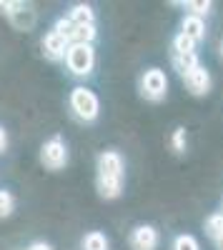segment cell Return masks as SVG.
I'll use <instances>...</instances> for the list:
<instances>
[{"instance_id": "19", "label": "cell", "mask_w": 223, "mask_h": 250, "mask_svg": "<svg viewBox=\"0 0 223 250\" xmlns=\"http://www.w3.org/2000/svg\"><path fill=\"white\" fill-rule=\"evenodd\" d=\"M15 210V198L8 190H0V218H8Z\"/></svg>"}, {"instance_id": "20", "label": "cell", "mask_w": 223, "mask_h": 250, "mask_svg": "<svg viewBox=\"0 0 223 250\" xmlns=\"http://www.w3.org/2000/svg\"><path fill=\"white\" fill-rule=\"evenodd\" d=\"M5 148H8V133L5 128H0V153H5Z\"/></svg>"}, {"instance_id": "7", "label": "cell", "mask_w": 223, "mask_h": 250, "mask_svg": "<svg viewBox=\"0 0 223 250\" xmlns=\"http://www.w3.org/2000/svg\"><path fill=\"white\" fill-rule=\"evenodd\" d=\"M158 243H160V238L153 225H135L128 235L131 250H156Z\"/></svg>"}, {"instance_id": "17", "label": "cell", "mask_w": 223, "mask_h": 250, "mask_svg": "<svg viewBox=\"0 0 223 250\" xmlns=\"http://www.w3.org/2000/svg\"><path fill=\"white\" fill-rule=\"evenodd\" d=\"M186 145H188V135H186V128H173V133H171V150L176 153V155H183L186 153Z\"/></svg>"}, {"instance_id": "3", "label": "cell", "mask_w": 223, "mask_h": 250, "mask_svg": "<svg viewBox=\"0 0 223 250\" xmlns=\"http://www.w3.org/2000/svg\"><path fill=\"white\" fill-rule=\"evenodd\" d=\"M70 110L75 113L78 120L93 123L98 118V113H100V100L88 88H73V93H70Z\"/></svg>"}, {"instance_id": "8", "label": "cell", "mask_w": 223, "mask_h": 250, "mask_svg": "<svg viewBox=\"0 0 223 250\" xmlns=\"http://www.w3.org/2000/svg\"><path fill=\"white\" fill-rule=\"evenodd\" d=\"M180 35H186L188 40H193L196 45H201L208 35V28H206V20L203 18H196V15H183L180 20Z\"/></svg>"}, {"instance_id": "2", "label": "cell", "mask_w": 223, "mask_h": 250, "mask_svg": "<svg viewBox=\"0 0 223 250\" xmlns=\"http://www.w3.org/2000/svg\"><path fill=\"white\" fill-rule=\"evenodd\" d=\"M138 90H140V98H143V100L160 103L168 95V78H166V73L160 68H148L143 75H140Z\"/></svg>"}, {"instance_id": "4", "label": "cell", "mask_w": 223, "mask_h": 250, "mask_svg": "<svg viewBox=\"0 0 223 250\" xmlns=\"http://www.w3.org/2000/svg\"><path fill=\"white\" fill-rule=\"evenodd\" d=\"M66 65L78 78L90 75L93 68H95V50H93V45H68Z\"/></svg>"}, {"instance_id": "1", "label": "cell", "mask_w": 223, "mask_h": 250, "mask_svg": "<svg viewBox=\"0 0 223 250\" xmlns=\"http://www.w3.org/2000/svg\"><path fill=\"white\" fill-rule=\"evenodd\" d=\"M126 163L118 150H103L98 155V195L106 200H115L123 193Z\"/></svg>"}, {"instance_id": "13", "label": "cell", "mask_w": 223, "mask_h": 250, "mask_svg": "<svg viewBox=\"0 0 223 250\" xmlns=\"http://www.w3.org/2000/svg\"><path fill=\"white\" fill-rule=\"evenodd\" d=\"M178 5H180V8H186L188 15L203 18V20H206V15L213 10V3H211V0H188V3H178Z\"/></svg>"}, {"instance_id": "10", "label": "cell", "mask_w": 223, "mask_h": 250, "mask_svg": "<svg viewBox=\"0 0 223 250\" xmlns=\"http://www.w3.org/2000/svg\"><path fill=\"white\" fill-rule=\"evenodd\" d=\"M171 65H173V70H176L180 78H186L191 70H196V68L201 65L198 50H196V53H186V55H171Z\"/></svg>"}, {"instance_id": "23", "label": "cell", "mask_w": 223, "mask_h": 250, "mask_svg": "<svg viewBox=\"0 0 223 250\" xmlns=\"http://www.w3.org/2000/svg\"><path fill=\"white\" fill-rule=\"evenodd\" d=\"M218 55H221V60H223V40H221V48H218Z\"/></svg>"}, {"instance_id": "18", "label": "cell", "mask_w": 223, "mask_h": 250, "mask_svg": "<svg viewBox=\"0 0 223 250\" xmlns=\"http://www.w3.org/2000/svg\"><path fill=\"white\" fill-rule=\"evenodd\" d=\"M171 250H201V245H198L196 235H191V233H180V235L173 238Z\"/></svg>"}, {"instance_id": "21", "label": "cell", "mask_w": 223, "mask_h": 250, "mask_svg": "<svg viewBox=\"0 0 223 250\" xmlns=\"http://www.w3.org/2000/svg\"><path fill=\"white\" fill-rule=\"evenodd\" d=\"M28 250H53V248H50L48 243H33V245H30Z\"/></svg>"}, {"instance_id": "5", "label": "cell", "mask_w": 223, "mask_h": 250, "mask_svg": "<svg viewBox=\"0 0 223 250\" xmlns=\"http://www.w3.org/2000/svg\"><path fill=\"white\" fill-rule=\"evenodd\" d=\"M40 163H43L48 170L66 168V163H68V148H66V143L60 140V138L45 140L43 148H40Z\"/></svg>"}, {"instance_id": "11", "label": "cell", "mask_w": 223, "mask_h": 250, "mask_svg": "<svg viewBox=\"0 0 223 250\" xmlns=\"http://www.w3.org/2000/svg\"><path fill=\"white\" fill-rule=\"evenodd\" d=\"M68 20H70L73 25H95V13H93V8H90V5L78 3V5H73V8H70Z\"/></svg>"}, {"instance_id": "9", "label": "cell", "mask_w": 223, "mask_h": 250, "mask_svg": "<svg viewBox=\"0 0 223 250\" xmlns=\"http://www.w3.org/2000/svg\"><path fill=\"white\" fill-rule=\"evenodd\" d=\"M43 55L48 58V60H60V58H66V53H68V40L63 38V35H58L55 30H50L45 38H43Z\"/></svg>"}, {"instance_id": "22", "label": "cell", "mask_w": 223, "mask_h": 250, "mask_svg": "<svg viewBox=\"0 0 223 250\" xmlns=\"http://www.w3.org/2000/svg\"><path fill=\"white\" fill-rule=\"evenodd\" d=\"M213 245H216V250H223V233H221V235L213 240Z\"/></svg>"}, {"instance_id": "16", "label": "cell", "mask_w": 223, "mask_h": 250, "mask_svg": "<svg viewBox=\"0 0 223 250\" xmlns=\"http://www.w3.org/2000/svg\"><path fill=\"white\" fill-rule=\"evenodd\" d=\"M196 43H193V40H188L186 35H176L173 38V43H171V55H186V53H196Z\"/></svg>"}, {"instance_id": "14", "label": "cell", "mask_w": 223, "mask_h": 250, "mask_svg": "<svg viewBox=\"0 0 223 250\" xmlns=\"http://www.w3.org/2000/svg\"><path fill=\"white\" fill-rule=\"evenodd\" d=\"M203 230H206V235H208L211 240H216V238L223 233V210H216V213H211V215L206 218Z\"/></svg>"}, {"instance_id": "12", "label": "cell", "mask_w": 223, "mask_h": 250, "mask_svg": "<svg viewBox=\"0 0 223 250\" xmlns=\"http://www.w3.org/2000/svg\"><path fill=\"white\" fill-rule=\"evenodd\" d=\"M10 23L18 30H30L35 25V10H30V8H25L23 3H20V8L10 13Z\"/></svg>"}, {"instance_id": "15", "label": "cell", "mask_w": 223, "mask_h": 250, "mask_svg": "<svg viewBox=\"0 0 223 250\" xmlns=\"http://www.w3.org/2000/svg\"><path fill=\"white\" fill-rule=\"evenodd\" d=\"M80 248H83V250H108V238H106L103 233L93 230V233H88V235L83 238Z\"/></svg>"}, {"instance_id": "6", "label": "cell", "mask_w": 223, "mask_h": 250, "mask_svg": "<svg viewBox=\"0 0 223 250\" xmlns=\"http://www.w3.org/2000/svg\"><path fill=\"white\" fill-rule=\"evenodd\" d=\"M183 85H186V90H188L193 98H203V95H208V93H211V85H213L208 68L198 65L196 70H191V73L183 78Z\"/></svg>"}]
</instances>
